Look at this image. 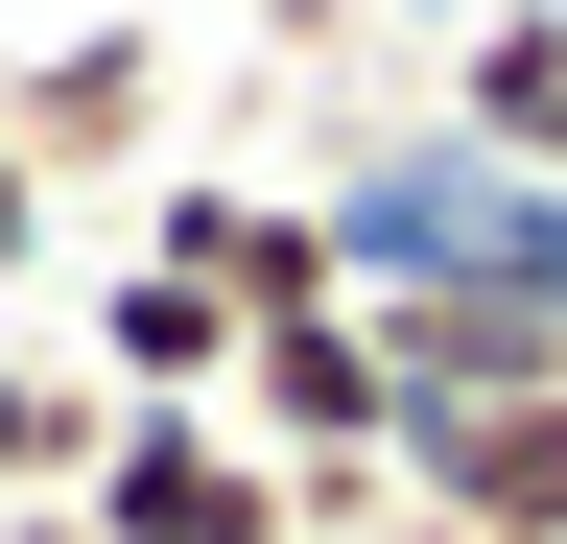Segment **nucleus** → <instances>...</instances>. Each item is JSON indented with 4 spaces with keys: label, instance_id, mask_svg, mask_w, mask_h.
<instances>
[{
    "label": "nucleus",
    "instance_id": "obj_1",
    "mask_svg": "<svg viewBox=\"0 0 567 544\" xmlns=\"http://www.w3.org/2000/svg\"><path fill=\"white\" fill-rule=\"evenodd\" d=\"M95 544H308V497H284V450L237 427V402H166V427L118 402V450H95Z\"/></svg>",
    "mask_w": 567,
    "mask_h": 544
},
{
    "label": "nucleus",
    "instance_id": "obj_2",
    "mask_svg": "<svg viewBox=\"0 0 567 544\" xmlns=\"http://www.w3.org/2000/svg\"><path fill=\"white\" fill-rule=\"evenodd\" d=\"M142 260L237 285V331H308V308H354V260H379V237H354V189H237V166H189Z\"/></svg>",
    "mask_w": 567,
    "mask_h": 544
},
{
    "label": "nucleus",
    "instance_id": "obj_3",
    "mask_svg": "<svg viewBox=\"0 0 567 544\" xmlns=\"http://www.w3.org/2000/svg\"><path fill=\"white\" fill-rule=\"evenodd\" d=\"M142 143H166V48H142V24H48L24 72H0V166H24L48 214L95 166H142Z\"/></svg>",
    "mask_w": 567,
    "mask_h": 544
},
{
    "label": "nucleus",
    "instance_id": "obj_4",
    "mask_svg": "<svg viewBox=\"0 0 567 544\" xmlns=\"http://www.w3.org/2000/svg\"><path fill=\"white\" fill-rule=\"evenodd\" d=\"M450 143L496 189H567V0H473L450 24Z\"/></svg>",
    "mask_w": 567,
    "mask_h": 544
},
{
    "label": "nucleus",
    "instance_id": "obj_5",
    "mask_svg": "<svg viewBox=\"0 0 567 544\" xmlns=\"http://www.w3.org/2000/svg\"><path fill=\"white\" fill-rule=\"evenodd\" d=\"M402 497L473 521V544H567V379L544 402H473V427H402Z\"/></svg>",
    "mask_w": 567,
    "mask_h": 544
},
{
    "label": "nucleus",
    "instance_id": "obj_6",
    "mask_svg": "<svg viewBox=\"0 0 567 544\" xmlns=\"http://www.w3.org/2000/svg\"><path fill=\"white\" fill-rule=\"evenodd\" d=\"M237 356L260 331H237V285H189V260H118L95 285V379L142 402V427H166V402H237Z\"/></svg>",
    "mask_w": 567,
    "mask_h": 544
},
{
    "label": "nucleus",
    "instance_id": "obj_7",
    "mask_svg": "<svg viewBox=\"0 0 567 544\" xmlns=\"http://www.w3.org/2000/svg\"><path fill=\"white\" fill-rule=\"evenodd\" d=\"M95 450H118V379L95 356H0V521L95 497Z\"/></svg>",
    "mask_w": 567,
    "mask_h": 544
},
{
    "label": "nucleus",
    "instance_id": "obj_8",
    "mask_svg": "<svg viewBox=\"0 0 567 544\" xmlns=\"http://www.w3.org/2000/svg\"><path fill=\"white\" fill-rule=\"evenodd\" d=\"M24 260H48V189H24V166H0V308H24Z\"/></svg>",
    "mask_w": 567,
    "mask_h": 544
},
{
    "label": "nucleus",
    "instance_id": "obj_9",
    "mask_svg": "<svg viewBox=\"0 0 567 544\" xmlns=\"http://www.w3.org/2000/svg\"><path fill=\"white\" fill-rule=\"evenodd\" d=\"M0 544H95V497H48V521H0Z\"/></svg>",
    "mask_w": 567,
    "mask_h": 544
},
{
    "label": "nucleus",
    "instance_id": "obj_10",
    "mask_svg": "<svg viewBox=\"0 0 567 544\" xmlns=\"http://www.w3.org/2000/svg\"><path fill=\"white\" fill-rule=\"evenodd\" d=\"M379 544H473V521H425V497H402V521H379Z\"/></svg>",
    "mask_w": 567,
    "mask_h": 544
}]
</instances>
